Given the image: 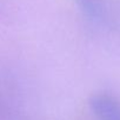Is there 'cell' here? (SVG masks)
<instances>
[{
  "mask_svg": "<svg viewBox=\"0 0 120 120\" xmlns=\"http://www.w3.org/2000/svg\"><path fill=\"white\" fill-rule=\"evenodd\" d=\"M91 107L100 120H120V105L106 94L92 97Z\"/></svg>",
  "mask_w": 120,
  "mask_h": 120,
  "instance_id": "obj_1",
  "label": "cell"
}]
</instances>
